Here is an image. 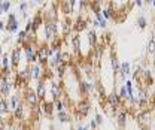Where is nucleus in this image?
<instances>
[{
	"mask_svg": "<svg viewBox=\"0 0 155 130\" xmlns=\"http://www.w3.org/2000/svg\"><path fill=\"white\" fill-rule=\"evenodd\" d=\"M43 37H45V43H51L57 37H60V22L58 21H45Z\"/></svg>",
	"mask_w": 155,
	"mask_h": 130,
	"instance_id": "f257e3e1",
	"label": "nucleus"
},
{
	"mask_svg": "<svg viewBox=\"0 0 155 130\" xmlns=\"http://www.w3.org/2000/svg\"><path fill=\"white\" fill-rule=\"evenodd\" d=\"M22 50H24V58H25L27 64H36V63H39L36 45H33V43H24L22 45Z\"/></svg>",
	"mask_w": 155,
	"mask_h": 130,
	"instance_id": "f03ea898",
	"label": "nucleus"
},
{
	"mask_svg": "<svg viewBox=\"0 0 155 130\" xmlns=\"http://www.w3.org/2000/svg\"><path fill=\"white\" fill-rule=\"evenodd\" d=\"M63 90H64L63 82H57L54 79H51L48 82V91H49V96H51L52 102H57V100H60L63 97Z\"/></svg>",
	"mask_w": 155,
	"mask_h": 130,
	"instance_id": "7ed1b4c3",
	"label": "nucleus"
},
{
	"mask_svg": "<svg viewBox=\"0 0 155 130\" xmlns=\"http://www.w3.org/2000/svg\"><path fill=\"white\" fill-rule=\"evenodd\" d=\"M91 111V102L88 99H82V100H78V103L75 105V115L78 118H84L87 117Z\"/></svg>",
	"mask_w": 155,
	"mask_h": 130,
	"instance_id": "20e7f679",
	"label": "nucleus"
},
{
	"mask_svg": "<svg viewBox=\"0 0 155 130\" xmlns=\"http://www.w3.org/2000/svg\"><path fill=\"white\" fill-rule=\"evenodd\" d=\"M97 84L94 82H90L88 79L85 78H79L78 79V90H79V96H88L96 90Z\"/></svg>",
	"mask_w": 155,
	"mask_h": 130,
	"instance_id": "39448f33",
	"label": "nucleus"
},
{
	"mask_svg": "<svg viewBox=\"0 0 155 130\" xmlns=\"http://www.w3.org/2000/svg\"><path fill=\"white\" fill-rule=\"evenodd\" d=\"M24 102L27 103V106L33 108V109H38L40 106V99L36 94V90H31L30 87L25 88V93H24Z\"/></svg>",
	"mask_w": 155,
	"mask_h": 130,
	"instance_id": "423d86ee",
	"label": "nucleus"
},
{
	"mask_svg": "<svg viewBox=\"0 0 155 130\" xmlns=\"http://www.w3.org/2000/svg\"><path fill=\"white\" fill-rule=\"evenodd\" d=\"M6 30L12 35H18L19 33V18L17 12H11L6 18Z\"/></svg>",
	"mask_w": 155,
	"mask_h": 130,
	"instance_id": "0eeeda50",
	"label": "nucleus"
},
{
	"mask_svg": "<svg viewBox=\"0 0 155 130\" xmlns=\"http://www.w3.org/2000/svg\"><path fill=\"white\" fill-rule=\"evenodd\" d=\"M22 56H24V50H22V46H17V48H14V50H12V53H11V67H12L15 72L21 67L19 64H21Z\"/></svg>",
	"mask_w": 155,
	"mask_h": 130,
	"instance_id": "6e6552de",
	"label": "nucleus"
},
{
	"mask_svg": "<svg viewBox=\"0 0 155 130\" xmlns=\"http://www.w3.org/2000/svg\"><path fill=\"white\" fill-rule=\"evenodd\" d=\"M43 74H45V67H43L40 63L30 64V76H31L33 81L39 82L40 79H43Z\"/></svg>",
	"mask_w": 155,
	"mask_h": 130,
	"instance_id": "1a4fd4ad",
	"label": "nucleus"
},
{
	"mask_svg": "<svg viewBox=\"0 0 155 130\" xmlns=\"http://www.w3.org/2000/svg\"><path fill=\"white\" fill-rule=\"evenodd\" d=\"M73 32H75L73 30V22L69 18H64L60 22V35L63 37H69Z\"/></svg>",
	"mask_w": 155,
	"mask_h": 130,
	"instance_id": "9d476101",
	"label": "nucleus"
},
{
	"mask_svg": "<svg viewBox=\"0 0 155 130\" xmlns=\"http://www.w3.org/2000/svg\"><path fill=\"white\" fill-rule=\"evenodd\" d=\"M131 74H133V72H131V63H130V61H122V63H121V70H119V74H118V78H119L121 84H124V82L127 81V76Z\"/></svg>",
	"mask_w": 155,
	"mask_h": 130,
	"instance_id": "9b49d317",
	"label": "nucleus"
},
{
	"mask_svg": "<svg viewBox=\"0 0 155 130\" xmlns=\"http://www.w3.org/2000/svg\"><path fill=\"white\" fill-rule=\"evenodd\" d=\"M73 30H75V33H81L84 30H88V19L82 15H78V18L73 21Z\"/></svg>",
	"mask_w": 155,
	"mask_h": 130,
	"instance_id": "f8f14e48",
	"label": "nucleus"
},
{
	"mask_svg": "<svg viewBox=\"0 0 155 130\" xmlns=\"http://www.w3.org/2000/svg\"><path fill=\"white\" fill-rule=\"evenodd\" d=\"M36 94L38 97L40 99V102L46 100V94H48V85H46V81L45 79H40L38 84H36Z\"/></svg>",
	"mask_w": 155,
	"mask_h": 130,
	"instance_id": "ddd939ff",
	"label": "nucleus"
},
{
	"mask_svg": "<svg viewBox=\"0 0 155 130\" xmlns=\"http://www.w3.org/2000/svg\"><path fill=\"white\" fill-rule=\"evenodd\" d=\"M87 40H88V46L93 48V50L100 43V39L97 36L96 29H88V30H87Z\"/></svg>",
	"mask_w": 155,
	"mask_h": 130,
	"instance_id": "4468645a",
	"label": "nucleus"
},
{
	"mask_svg": "<svg viewBox=\"0 0 155 130\" xmlns=\"http://www.w3.org/2000/svg\"><path fill=\"white\" fill-rule=\"evenodd\" d=\"M121 102H122V99L119 97V94L116 93V91H112V93L107 94V97H106V103L107 105H110L112 108H115L118 109L119 106H121Z\"/></svg>",
	"mask_w": 155,
	"mask_h": 130,
	"instance_id": "2eb2a0df",
	"label": "nucleus"
},
{
	"mask_svg": "<svg viewBox=\"0 0 155 130\" xmlns=\"http://www.w3.org/2000/svg\"><path fill=\"white\" fill-rule=\"evenodd\" d=\"M40 111L42 114H45L46 117H51L54 111H55V105H54V102L52 100H43L42 103H40Z\"/></svg>",
	"mask_w": 155,
	"mask_h": 130,
	"instance_id": "dca6fc26",
	"label": "nucleus"
},
{
	"mask_svg": "<svg viewBox=\"0 0 155 130\" xmlns=\"http://www.w3.org/2000/svg\"><path fill=\"white\" fill-rule=\"evenodd\" d=\"M11 90H12V82L11 79L2 76V85H0V93H2V97H6L11 94Z\"/></svg>",
	"mask_w": 155,
	"mask_h": 130,
	"instance_id": "f3484780",
	"label": "nucleus"
},
{
	"mask_svg": "<svg viewBox=\"0 0 155 130\" xmlns=\"http://www.w3.org/2000/svg\"><path fill=\"white\" fill-rule=\"evenodd\" d=\"M72 46L76 56H81L82 53V45H81V35L79 33H73L72 35Z\"/></svg>",
	"mask_w": 155,
	"mask_h": 130,
	"instance_id": "a211bd4d",
	"label": "nucleus"
},
{
	"mask_svg": "<svg viewBox=\"0 0 155 130\" xmlns=\"http://www.w3.org/2000/svg\"><path fill=\"white\" fill-rule=\"evenodd\" d=\"M60 11H61V14H64V15L73 14V0L61 2V3H60Z\"/></svg>",
	"mask_w": 155,
	"mask_h": 130,
	"instance_id": "6ab92c4d",
	"label": "nucleus"
},
{
	"mask_svg": "<svg viewBox=\"0 0 155 130\" xmlns=\"http://www.w3.org/2000/svg\"><path fill=\"white\" fill-rule=\"evenodd\" d=\"M119 70H121V63H119V60H118L115 53H112L110 54V72L115 75V74H119Z\"/></svg>",
	"mask_w": 155,
	"mask_h": 130,
	"instance_id": "aec40b11",
	"label": "nucleus"
},
{
	"mask_svg": "<svg viewBox=\"0 0 155 130\" xmlns=\"http://www.w3.org/2000/svg\"><path fill=\"white\" fill-rule=\"evenodd\" d=\"M127 120H128V114L127 111H119L118 115H116V123L119 126V129H125L127 126Z\"/></svg>",
	"mask_w": 155,
	"mask_h": 130,
	"instance_id": "412c9836",
	"label": "nucleus"
},
{
	"mask_svg": "<svg viewBox=\"0 0 155 130\" xmlns=\"http://www.w3.org/2000/svg\"><path fill=\"white\" fill-rule=\"evenodd\" d=\"M134 118L140 126H145L146 121H148V111H146V109H140V111H137L134 114Z\"/></svg>",
	"mask_w": 155,
	"mask_h": 130,
	"instance_id": "4be33fe9",
	"label": "nucleus"
},
{
	"mask_svg": "<svg viewBox=\"0 0 155 130\" xmlns=\"http://www.w3.org/2000/svg\"><path fill=\"white\" fill-rule=\"evenodd\" d=\"M101 14H103V17L106 19H110L115 17V9H114V5L112 3H109V5H104L103 6V9H101Z\"/></svg>",
	"mask_w": 155,
	"mask_h": 130,
	"instance_id": "5701e85b",
	"label": "nucleus"
},
{
	"mask_svg": "<svg viewBox=\"0 0 155 130\" xmlns=\"http://www.w3.org/2000/svg\"><path fill=\"white\" fill-rule=\"evenodd\" d=\"M0 106H2V109H0L2 118H5V115H8V114L11 112V105H9V100H8L6 97H2V99H0Z\"/></svg>",
	"mask_w": 155,
	"mask_h": 130,
	"instance_id": "b1692460",
	"label": "nucleus"
},
{
	"mask_svg": "<svg viewBox=\"0 0 155 130\" xmlns=\"http://www.w3.org/2000/svg\"><path fill=\"white\" fill-rule=\"evenodd\" d=\"M8 100H9V105H11V111H15L19 106V103H22V100L18 94H11Z\"/></svg>",
	"mask_w": 155,
	"mask_h": 130,
	"instance_id": "393cba45",
	"label": "nucleus"
},
{
	"mask_svg": "<svg viewBox=\"0 0 155 130\" xmlns=\"http://www.w3.org/2000/svg\"><path fill=\"white\" fill-rule=\"evenodd\" d=\"M118 94H119V97H121L122 100H125V102H130V94H128V90H127L125 84H121V85H119Z\"/></svg>",
	"mask_w": 155,
	"mask_h": 130,
	"instance_id": "a878e982",
	"label": "nucleus"
},
{
	"mask_svg": "<svg viewBox=\"0 0 155 130\" xmlns=\"http://www.w3.org/2000/svg\"><path fill=\"white\" fill-rule=\"evenodd\" d=\"M57 118L61 121V123H69V121H72V115H70L69 111L57 112Z\"/></svg>",
	"mask_w": 155,
	"mask_h": 130,
	"instance_id": "bb28decb",
	"label": "nucleus"
},
{
	"mask_svg": "<svg viewBox=\"0 0 155 130\" xmlns=\"http://www.w3.org/2000/svg\"><path fill=\"white\" fill-rule=\"evenodd\" d=\"M136 26H137L140 30H145L146 26H148V18H146L145 15H139V17L136 18Z\"/></svg>",
	"mask_w": 155,
	"mask_h": 130,
	"instance_id": "cd10ccee",
	"label": "nucleus"
},
{
	"mask_svg": "<svg viewBox=\"0 0 155 130\" xmlns=\"http://www.w3.org/2000/svg\"><path fill=\"white\" fill-rule=\"evenodd\" d=\"M27 37H28V33H27V32L22 29V30H19V33L17 35V42H18L19 45L22 46V45L27 42Z\"/></svg>",
	"mask_w": 155,
	"mask_h": 130,
	"instance_id": "c85d7f7f",
	"label": "nucleus"
},
{
	"mask_svg": "<svg viewBox=\"0 0 155 130\" xmlns=\"http://www.w3.org/2000/svg\"><path fill=\"white\" fill-rule=\"evenodd\" d=\"M11 6H12V3L11 2H8V0H5V2H2L0 3V12H2V15H5V14H11L9 11H11Z\"/></svg>",
	"mask_w": 155,
	"mask_h": 130,
	"instance_id": "c756f323",
	"label": "nucleus"
},
{
	"mask_svg": "<svg viewBox=\"0 0 155 130\" xmlns=\"http://www.w3.org/2000/svg\"><path fill=\"white\" fill-rule=\"evenodd\" d=\"M9 67H11V57L8 56L6 53H3L2 54V70L9 69Z\"/></svg>",
	"mask_w": 155,
	"mask_h": 130,
	"instance_id": "7c9ffc66",
	"label": "nucleus"
},
{
	"mask_svg": "<svg viewBox=\"0 0 155 130\" xmlns=\"http://www.w3.org/2000/svg\"><path fill=\"white\" fill-rule=\"evenodd\" d=\"M140 79H143L146 84H151V82H152V72H151L149 69H143Z\"/></svg>",
	"mask_w": 155,
	"mask_h": 130,
	"instance_id": "2f4dec72",
	"label": "nucleus"
},
{
	"mask_svg": "<svg viewBox=\"0 0 155 130\" xmlns=\"http://www.w3.org/2000/svg\"><path fill=\"white\" fill-rule=\"evenodd\" d=\"M94 17H96V19L100 22V27H101V29H106V27H107V19L103 17V14H101V12L94 14Z\"/></svg>",
	"mask_w": 155,
	"mask_h": 130,
	"instance_id": "473e14b6",
	"label": "nucleus"
},
{
	"mask_svg": "<svg viewBox=\"0 0 155 130\" xmlns=\"http://www.w3.org/2000/svg\"><path fill=\"white\" fill-rule=\"evenodd\" d=\"M24 108H25V106H24V103H19L18 108H17L15 111H12L14 117H15V118H22V117H24V112H25Z\"/></svg>",
	"mask_w": 155,
	"mask_h": 130,
	"instance_id": "72a5a7b5",
	"label": "nucleus"
},
{
	"mask_svg": "<svg viewBox=\"0 0 155 130\" xmlns=\"http://www.w3.org/2000/svg\"><path fill=\"white\" fill-rule=\"evenodd\" d=\"M30 8V5H28V2H21L18 6H17V14H22V12H27V9Z\"/></svg>",
	"mask_w": 155,
	"mask_h": 130,
	"instance_id": "f704fd0d",
	"label": "nucleus"
},
{
	"mask_svg": "<svg viewBox=\"0 0 155 130\" xmlns=\"http://www.w3.org/2000/svg\"><path fill=\"white\" fill-rule=\"evenodd\" d=\"M55 70H57L58 76H60V78H63V76H64V74H66V70H67V63H63L61 66H58Z\"/></svg>",
	"mask_w": 155,
	"mask_h": 130,
	"instance_id": "c9c22d12",
	"label": "nucleus"
},
{
	"mask_svg": "<svg viewBox=\"0 0 155 130\" xmlns=\"http://www.w3.org/2000/svg\"><path fill=\"white\" fill-rule=\"evenodd\" d=\"M73 130H90V127H88L87 124L81 123V121H76V123H75V127H73Z\"/></svg>",
	"mask_w": 155,
	"mask_h": 130,
	"instance_id": "e433bc0d",
	"label": "nucleus"
},
{
	"mask_svg": "<svg viewBox=\"0 0 155 130\" xmlns=\"http://www.w3.org/2000/svg\"><path fill=\"white\" fill-rule=\"evenodd\" d=\"M88 127H90V130H96L97 127H98V124H97L96 118H90V123H88Z\"/></svg>",
	"mask_w": 155,
	"mask_h": 130,
	"instance_id": "4c0bfd02",
	"label": "nucleus"
},
{
	"mask_svg": "<svg viewBox=\"0 0 155 130\" xmlns=\"http://www.w3.org/2000/svg\"><path fill=\"white\" fill-rule=\"evenodd\" d=\"M94 118H96V121H97V124H98V126H101V124H103V117H101V114H98V112H97Z\"/></svg>",
	"mask_w": 155,
	"mask_h": 130,
	"instance_id": "58836bf2",
	"label": "nucleus"
},
{
	"mask_svg": "<svg viewBox=\"0 0 155 130\" xmlns=\"http://www.w3.org/2000/svg\"><path fill=\"white\" fill-rule=\"evenodd\" d=\"M93 27H94V29H101V27H100V22H98L96 18L93 19Z\"/></svg>",
	"mask_w": 155,
	"mask_h": 130,
	"instance_id": "ea45409f",
	"label": "nucleus"
},
{
	"mask_svg": "<svg viewBox=\"0 0 155 130\" xmlns=\"http://www.w3.org/2000/svg\"><path fill=\"white\" fill-rule=\"evenodd\" d=\"M5 26H6V24H5V19L2 18L0 19V30H2V33L5 32Z\"/></svg>",
	"mask_w": 155,
	"mask_h": 130,
	"instance_id": "a19ab883",
	"label": "nucleus"
},
{
	"mask_svg": "<svg viewBox=\"0 0 155 130\" xmlns=\"http://www.w3.org/2000/svg\"><path fill=\"white\" fill-rule=\"evenodd\" d=\"M134 5L137 6V8H142V6H143V0H136Z\"/></svg>",
	"mask_w": 155,
	"mask_h": 130,
	"instance_id": "79ce46f5",
	"label": "nucleus"
},
{
	"mask_svg": "<svg viewBox=\"0 0 155 130\" xmlns=\"http://www.w3.org/2000/svg\"><path fill=\"white\" fill-rule=\"evenodd\" d=\"M151 5H152V6H155V0H152V2H151Z\"/></svg>",
	"mask_w": 155,
	"mask_h": 130,
	"instance_id": "37998d69",
	"label": "nucleus"
}]
</instances>
